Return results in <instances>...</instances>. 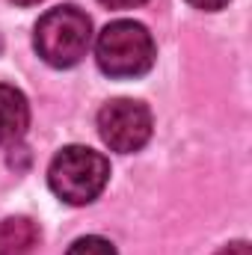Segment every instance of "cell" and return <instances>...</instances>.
Here are the masks:
<instances>
[{
  "label": "cell",
  "mask_w": 252,
  "mask_h": 255,
  "mask_svg": "<svg viewBox=\"0 0 252 255\" xmlns=\"http://www.w3.org/2000/svg\"><path fill=\"white\" fill-rule=\"evenodd\" d=\"M89 42H92V24L86 12H80L77 6H57L45 12L33 33L36 54L54 68L77 65L86 57Z\"/></svg>",
  "instance_id": "obj_1"
},
{
  "label": "cell",
  "mask_w": 252,
  "mask_h": 255,
  "mask_svg": "<svg viewBox=\"0 0 252 255\" xmlns=\"http://www.w3.org/2000/svg\"><path fill=\"white\" fill-rule=\"evenodd\" d=\"M110 163L104 154L86 145H68L63 148L48 169V184L68 205H89L107 187Z\"/></svg>",
  "instance_id": "obj_2"
},
{
  "label": "cell",
  "mask_w": 252,
  "mask_h": 255,
  "mask_svg": "<svg viewBox=\"0 0 252 255\" xmlns=\"http://www.w3.org/2000/svg\"><path fill=\"white\" fill-rule=\"evenodd\" d=\"M95 60L110 77H139L154 65V39L136 21H113L95 42Z\"/></svg>",
  "instance_id": "obj_3"
},
{
  "label": "cell",
  "mask_w": 252,
  "mask_h": 255,
  "mask_svg": "<svg viewBox=\"0 0 252 255\" xmlns=\"http://www.w3.org/2000/svg\"><path fill=\"white\" fill-rule=\"evenodd\" d=\"M98 133L113 151H139L151 136V113L142 101L116 98L101 107L98 113Z\"/></svg>",
  "instance_id": "obj_4"
},
{
  "label": "cell",
  "mask_w": 252,
  "mask_h": 255,
  "mask_svg": "<svg viewBox=\"0 0 252 255\" xmlns=\"http://www.w3.org/2000/svg\"><path fill=\"white\" fill-rule=\"evenodd\" d=\"M30 125V107L21 89L0 83V145H12Z\"/></svg>",
  "instance_id": "obj_5"
},
{
  "label": "cell",
  "mask_w": 252,
  "mask_h": 255,
  "mask_svg": "<svg viewBox=\"0 0 252 255\" xmlns=\"http://www.w3.org/2000/svg\"><path fill=\"white\" fill-rule=\"evenodd\" d=\"M39 247V226L30 217H9L0 223V255H33Z\"/></svg>",
  "instance_id": "obj_6"
},
{
  "label": "cell",
  "mask_w": 252,
  "mask_h": 255,
  "mask_svg": "<svg viewBox=\"0 0 252 255\" xmlns=\"http://www.w3.org/2000/svg\"><path fill=\"white\" fill-rule=\"evenodd\" d=\"M65 255H116V247L110 241L98 238V235H86V238L74 241Z\"/></svg>",
  "instance_id": "obj_7"
},
{
  "label": "cell",
  "mask_w": 252,
  "mask_h": 255,
  "mask_svg": "<svg viewBox=\"0 0 252 255\" xmlns=\"http://www.w3.org/2000/svg\"><path fill=\"white\" fill-rule=\"evenodd\" d=\"M217 255H252V253H250V244H247V241H235V244L223 247Z\"/></svg>",
  "instance_id": "obj_8"
},
{
  "label": "cell",
  "mask_w": 252,
  "mask_h": 255,
  "mask_svg": "<svg viewBox=\"0 0 252 255\" xmlns=\"http://www.w3.org/2000/svg\"><path fill=\"white\" fill-rule=\"evenodd\" d=\"M187 3L196 9H205V12H217V9L229 6V0H187Z\"/></svg>",
  "instance_id": "obj_9"
},
{
  "label": "cell",
  "mask_w": 252,
  "mask_h": 255,
  "mask_svg": "<svg viewBox=\"0 0 252 255\" xmlns=\"http://www.w3.org/2000/svg\"><path fill=\"white\" fill-rule=\"evenodd\" d=\"M98 3L107 6V9H133V6H142L148 0H98Z\"/></svg>",
  "instance_id": "obj_10"
},
{
  "label": "cell",
  "mask_w": 252,
  "mask_h": 255,
  "mask_svg": "<svg viewBox=\"0 0 252 255\" xmlns=\"http://www.w3.org/2000/svg\"><path fill=\"white\" fill-rule=\"evenodd\" d=\"M9 3H15V6H33V3H42V0H9Z\"/></svg>",
  "instance_id": "obj_11"
}]
</instances>
